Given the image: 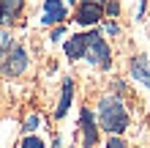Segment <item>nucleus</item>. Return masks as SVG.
Wrapping results in <instances>:
<instances>
[{
    "instance_id": "f257e3e1",
    "label": "nucleus",
    "mask_w": 150,
    "mask_h": 148,
    "mask_svg": "<svg viewBox=\"0 0 150 148\" xmlns=\"http://www.w3.org/2000/svg\"><path fill=\"white\" fill-rule=\"evenodd\" d=\"M96 124H98L104 132H109L112 137H120L128 129V110L123 107L120 96H104L98 102V115H96Z\"/></svg>"
},
{
    "instance_id": "aec40b11",
    "label": "nucleus",
    "mask_w": 150,
    "mask_h": 148,
    "mask_svg": "<svg viewBox=\"0 0 150 148\" xmlns=\"http://www.w3.org/2000/svg\"><path fill=\"white\" fill-rule=\"evenodd\" d=\"M68 3H74V0H68Z\"/></svg>"
},
{
    "instance_id": "423d86ee",
    "label": "nucleus",
    "mask_w": 150,
    "mask_h": 148,
    "mask_svg": "<svg viewBox=\"0 0 150 148\" xmlns=\"http://www.w3.org/2000/svg\"><path fill=\"white\" fill-rule=\"evenodd\" d=\"M66 16H68V11H66L63 0H47L44 3V16H41L44 25H63Z\"/></svg>"
},
{
    "instance_id": "f8f14e48",
    "label": "nucleus",
    "mask_w": 150,
    "mask_h": 148,
    "mask_svg": "<svg viewBox=\"0 0 150 148\" xmlns=\"http://www.w3.org/2000/svg\"><path fill=\"white\" fill-rule=\"evenodd\" d=\"M19 148H47V143H44L41 137H36V134H25Z\"/></svg>"
},
{
    "instance_id": "ddd939ff",
    "label": "nucleus",
    "mask_w": 150,
    "mask_h": 148,
    "mask_svg": "<svg viewBox=\"0 0 150 148\" xmlns=\"http://www.w3.org/2000/svg\"><path fill=\"white\" fill-rule=\"evenodd\" d=\"M22 126H25V132L30 134V132H36V129L41 126V118H38V115H28V118H25V124H22Z\"/></svg>"
},
{
    "instance_id": "f3484780",
    "label": "nucleus",
    "mask_w": 150,
    "mask_h": 148,
    "mask_svg": "<svg viewBox=\"0 0 150 148\" xmlns=\"http://www.w3.org/2000/svg\"><path fill=\"white\" fill-rule=\"evenodd\" d=\"M63 28H55V30H52V41H60V39H63Z\"/></svg>"
},
{
    "instance_id": "9b49d317",
    "label": "nucleus",
    "mask_w": 150,
    "mask_h": 148,
    "mask_svg": "<svg viewBox=\"0 0 150 148\" xmlns=\"http://www.w3.org/2000/svg\"><path fill=\"white\" fill-rule=\"evenodd\" d=\"M11 47H14L11 33H8V30H0V63H3V58L11 52Z\"/></svg>"
},
{
    "instance_id": "20e7f679",
    "label": "nucleus",
    "mask_w": 150,
    "mask_h": 148,
    "mask_svg": "<svg viewBox=\"0 0 150 148\" xmlns=\"http://www.w3.org/2000/svg\"><path fill=\"white\" fill-rule=\"evenodd\" d=\"M79 129H82V148H93L98 143V124H96L90 107H82V112H79Z\"/></svg>"
},
{
    "instance_id": "1a4fd4ad",
    "label": "nucleus",
    "mask_w": 150,
    "mask_h": 148,
    "mask_svg": "<svg viewBox=\"0 0 150 148\" xmlns=\"http://www.w3.org/2000/svg\"><path fill=\"white\" fill-rule=\"evenodd\" d=\"M71 102H74V80H63V91H60V102L55 107V118H63L68 112V107H71Z\"/></svg>"
},
{
    "instance_id": "9d476101",
    "label": "nucleus",
    "mask_w": 150,
    "mask_h": 148,
    "mask_svg": "<svg viewBox=\"0 0 150 148\" xmlns=\"http://www.w3.org/2000/svg\"><path fill=\"white\" fill-rule=\"evenodd\" d=\"M131 77H134V80H139L142 85H150V63H147L145 55L131 58Z\"/></svg>"
},
{
    "instance_id": "6ab92c4d",
    "label": "nucleus",
    "mask_w": 150,
    "mask_h": 148,
    "mask_svg": "<svg viewBox=\"0 0 150 148\" xmlns=\"http://www.w3.org/2000/svg\"><path fill=\"white\" fill-rule=\"evenodd\" d=\"M55 148H60V140H55Z\"/></svg>"
},
{
    "instance_id": "f03ea898",
    "label": "nucleus",
    "mask_w": 150,
    "mask_h": 148,
    "mask_svg": "<svg viewBox=\"0 0 150 148\" xmlns=\"http://www.w3.org/2000/svg\"><path fill=\"white\" fill-rule=\"evenodd\" d=\"M85 58L90 60L96 69H109L112 66V49H109V44L104 41V36H101L98 30H90V33H87Z\"/></svg>"
},
{
    "instance_id": "2eb2a0df",
    "label": "nucleus",
    "mask_w": 150,
    "mask_h": 148,
    "mask_svg": "<svg viewBox=\"0 0 150 148\" xmlns=\"http://www.w3.org/2000/svg\"><path fill=\"white\" fill-rule=\"evenodd\" d=\"M104 148H128V145H126V140H123V137H109V143L104 145Z\"/></svg>"
},
{
    "instance_id": "7ed1b4c3",
    "label": "nucleus",
    "mask_w": 150,
    "mask_h": 148,
    "mask_svg": "<svg viewBox=\"0 0 150 148\" xmlns=\"http://www.w3.org/2000/svg\"><path fill=\"white\" fill-rule=\"evenodd\" d=\"M28 49L25 47H19V44H14L11 47V52L3 58V63H0V71H3L6 77H19V74H25V69H28Z\"/></svg>"
},
{
    "instance_id": "6e6552de",
    "label": "nucleus",
    "mask_w": 150,
    "mask_h": 148,
    "mask_svg": "<svg viewBox=\"0 0 150 148\" xmlns=\"http://www.w3.org/2000/svg\"><path fill=\"white\" fill-rule=\"evenodd\" d=\"M66 58L68 60H79L85 58V49H87V33H76V36H71L66 41Z\"/></svg>"
},
{
    "instance_id": "dca6fc26",
    "label": "nucleus",
    "mask_w": 150,
    "mask_h": 148,
    "mask_svg": "<svg viewBox=\"0 0 150 148\" xmlns=\"http://www.w3.org/2000/svg\"><path fill=\"white\" fill-rule=\"evenodd\" d=\"M104 30H107V36H117V33H120V25H117V22H112V19H109L107 25H104Z\"/></svg>"
},
{
    "instance_id": "39448f33",
    "label": "nucleus",
    "mask_w": 150,
    "mask_h": 148,
    "mask_svg": "<svg viewBox=\"0 0 150 148\" xmlns=\"http://www.w3.org/2000/svg\"><path fill=\"white\" fill-rule=\"evenodd\" d=\"M104 6H107V0H82V3H79V11H76V22L79 25H96V22H101Z\"/></svg>"
},
{
    "instance_id": "a211bd4d",
    "label": "nucleus",
    "mask_w": 150,
    "mask_h": 148,
    "mask_svg": "<svg viewBox=\"0 0 150 148\" xmlns=\"http://www.w3.org/2000/svg\"><path fill=\"white\" fill-rule=\"evenodd\" d=\"M115 91H117V93H123V91H126V82H123V80H117V82H115Z\"/></svg>"
},
{
    "instance_id": "4468645a",
    "label": "nucleus",
    "mask_w": 150,
    "mask_h": 148,
    "mask_svg": "<svg viewBox=\"0 0 150 148\" xmlns=\"http://www.w3.org/2000/svg\"><path fill=\"white\" fill-rule=\"evenodd\" d=\"M117 11H120V3H117V0H107V6H104V14L117 16Z\"/></svg>"
},
{
    "instance_id": "0eeeda50",
    "label": "nucleus",
    "mask_w": 150,
    "mask_h": 148,
    "mask_svg": "<svg viewBox=\"0 0 150 148\" xmlns=\"http://www.w3.org/2000/svg\"><path fill=\"white\" fill-rule=\"evenodd\" d=\"M22 6H25V0H0V25L8 28L22 14Z\"/></svg>"
}]
</instances>
